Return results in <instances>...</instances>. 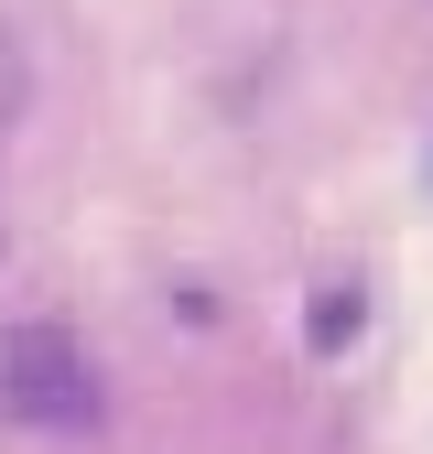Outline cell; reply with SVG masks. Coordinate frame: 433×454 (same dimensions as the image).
I'll return each mask as SVG.
<instances>
[{"label":"cell","mask_w":433,"mask_h":454,"mask_svg":"<svg viewBox=\"0 0 433 454\" xmlns=\"http://www.w3.org/2000/svg\"><path fill=\"white\" fill-rule=\"evenodd\" d=\"M0 411H12V422H43V433H76V422L98 411L87 357H76L66 325H22V335H0Z\"/></svg>","instance_id":"1"}]
</instances>
